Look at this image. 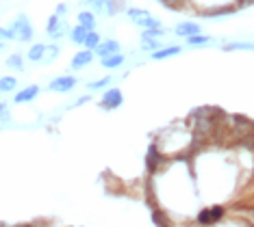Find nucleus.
Listing matches in <instances>:
<instances>
[{"instance_id":"b1692460","label":"nucleus","mask_w":254,"mask_h":227,"mask_svg":"<svg viewBox=\"0 0 254 227\" xmlns=\"http://www.w3.org/2000/svg\"><path fill=\"white\" fill-rule=\"evenodd\" d=\"M113 83V76H105V78L96 80V83H89L87 89L89 91H100V89H109V85Z\"/></svg>"},{"instance_id":"423d86ee","label":"nucleus","mask_w":254,"mask_h":227,"mask_svg":"<svg viewBox=\"0 0 254 227\" xmlns=\"http://www.w3.org/2000/svg\"><path fill=\"white\" fill-rule=\"evenodd\" d=\"M76 85H78V78H74V76H57V78L50 80L46 89L55 91V93H67V91H72Z\"/></svg>"},{"instance_id":"393cba45","label":"nucleus","mask_w":254,"mask_h":227,"mask_svg":"<svg viewBox=\"0 0 254 227\" xmlns=\"http://www.w3.org/2000/svg\"><path fill=\"white\" fill-rule=\"evenodd\" d=\"M226 52H233V50H250L254 52V44L252 42H233V44H226L224 45Z\"/></svg>"},{"instance_id":"9b49d317","label":"nucleus","mask_w":254,"mask_h":227,"mask_svg":"<svg viewBox=\"0 0 254 227\" xmlns=\"http://www.w3.org/2000/svg\"><path fill=\"white\" fill-rule=\"evenodd\" d=\"M200 33V26L195 22H181V24L174 26V35L176 37H191V35H198Z\"/></svg>"},{"instance_id":"5701e85b","label":"nucleus","mask_w":254,"mask_h":227,"mask_svg":"<svg viewBox=\"0 0 254 227\" xmlns=\"http://www.w3.org/2000/svg\"><path fill=\"white\" fill-rule=\"evenodd\" d=\"M61 54V48L57 44H50V45H46V54H44V61L42 63H53L57 56Z\"/></svg>"},{"instance_id":"bb28decb","label":"nucleus","mask_w":254,"mask_h":227,"mask_svg":"<svg viewBox=\"0 0 254 227\" xmlns=\"http://www.w3.org/2000/svg\"><path fill=\"white\" fill-rule=\"evenodd\" d=\"M87 102H91V95H83V97H78V100H76V106H80V104H87Z\"/></svg>"},{"instance_id":"a878e982","label":"nucleus","mask_w":254,"mask_h":227,"mask_svg":"<svg viewBox=\"0 0 254 227\" xmlns=\"http://www.w3.org/2000/svg\"><path fill=\"white\" fill-rule=\"evenodd\" d=\"M55 13L59 15V17H63V15L67 13V4H65V2H59V4H57V11H55Z\"/></svg>"},{"instance_id":"0eeeda50","label":"nucleus","mask_w":254,"mask_h":227,"mask_svg":"<svg viewBox=\"0 0 254 227\" xmlns=\"http://www.w3.org/2000/svg\"><path fill=\"white\" fill-rule=\"evenodd\" d=\"M163 162H165V156L161 154V147L157 143H152L148 147V154H146V165H148V171L150 173H157L161 171V167H163Z\"/></svg>"},{"instance_id":"f03ea898","label":"nucleus","mask_w":254,"mask_h":227,"mask_svg":"<svg viewBox=\"0 0 254 227\" xmlns=\"http://www.w3.org/2000/svg\"><path fill=\"white\" fill-rule=\"evenodd\" d=\"M9 31L13 33V39L15 42H33V35H35V31H33V24L31 20H28L26 13H18L15 15V20L9 24Z\"/></svg>"},{"instance_id":"1a4fd4ad","label":"nucleus","mask_w":254,"mask_h":227,"mask_svg":"<svg viewBox=\"0 0 254 227\" xmlns=\"http://www.w3.org/2000/svg\"><path fill=\"white\" fill-rule=\"evenodd\" d=\"M115 52H120V42H115V39H102V42L98 44V48L94 50V54L105 59V56H111Z\"/></svg>"},{"instance_id":"20e7f679","label":"nucleus","mask_w":254,"mask_h":227,"mask_svg":"<svg viewBox=\"0 0 254 227\" xmlns=\"http://www.w3.org/2000/svg\"><path fill=\"white\" fill-rule=\"evenodd\" d=\"M124 104V93L118 89V87H109V89L102 91V97L98 102V106L102 110H115Z\"/></svg>"},{"instance_id":"dca6fc26","label":"nucleus","mask_w":254,"mask_h":227,"mask_svg":"<svg viewBox=\"0 0 254 227\" xmlns=\"http://www.w3.org/2000/svg\"><path fill=\"white\" fill-rule=\"evenodd\" d=\"M124 61H126V56L122 54V52H115V54H111V56H105L100 63H102V67H107V69H118V67L124 65Z\"/></svg>"},{"instance_id":"6e6552de","label":"nucleus","mask_w":254,"mask_h":227,"mask_svg":"<svg viewBox=\"0 0 254 227\" xmlns=\"http://www.w3.org/2000/svg\"><path fill=\"white\" fill-rule=\"evenodd\" d=\"M94 56H96V54H94V50H87V48L80 50V52H76V54L72 56V61H70V69H72V72L85 69L91 61H94Z\"/></svg>"},{"instance_id":"4be33fe9","label":"nucleus","mask_w":254,"mask_h":227,"mask_svg":"<svg viewBox=\"0 0 254 227\" xmlns=\"http://www.w3.org/2000/svg\"><path fill=\"white\" fill-rule=\"evenodd\" d=\"M159 48H163L161 39H150V37H143V39H141V45H139L141 52H150V54H152V52L159 50Z\"/></svg>"},{"instance_id":"a211bd4d","label":"nucleus","mask_w":254,"mask_h":227,"mask_svg":"<svg viewBox=\"0 0 254 227\" xmlns=\"http://www.w3.org/2000/svg\"><path fill=\"white\" fill-rule=\"evenodd\" d=\"M4 65H7L9 69H15V72H24V56L22 54H9L7 61H4Z\"/></svg>"},{"instance_id":"39448f33","label":"nucleus","mask_w":254,"mask_h":227,"mask_svg":"<svg viewBox=\"0 0 254 227\" xmlns=\"http://www.w3.org/2000/svg\"><path fill=\"white\" fill-rule=\"evenodd\" d=\"M46 33L50 35V39L59 42V39H63L65 35H70V31H67V22H63L59 15L53 13L48 17V22H46Z\"/></svg>"},{"instance_id":"aec40b11","label":"nucleus","mask_w":254,"mask_h":227,"mask_svg":"<svg viewBox=\"0 0 254 227\" xmlns=\"http://www.w3.org/2000/svg\"><path fill=\"white\" fill-rule=\"evenodd\" d=\"M85 35H87V28L80 26V24H76L74 28H70V39H72V44H74V45H83Z\"/></svg>"},{"instance_id":"cd10ccee","label":"nucleus","mask_w":254,"mask_h":227,"mask_svg":"<svg viewBox=\"0 0 254 227\" xmlns=\"http://www.w3.org/2000/svg\"><path fill=\"white\" fill-rule=\"evenodd\" d=\"M4 110H7V104H4V102H0V115H2Z\"/></svg>"},{"instance_id":"412c9836","label":"nucleus","mask_w":254,"mask_h":227,"mask_svg":"<svg viewBox=\"0 0 254 227\" xmlns=\"http://www.w3.org/2000/svg\"><path fill=\"white\" fill-rule=\"evenodd\" d=\"M18 87V78L15 76H2L0 78V93H11Z\"/></svg>"},{"instance_id":"7ed1b4c3","label":"nucleus","mask_w":254,"mask_h":227,"mask_svg":"<svg viewBox=\"0 0 254 227\" xmlns=\"http://www.w3.org/2000/svg\"><path fill=\"white\" fill-rule=\"evenodd\" d=\"M226 219V208L224 206H209V208H202L195 217V223L200 227H211V225H217Z\"/></svg>"},{"instance_id":"ddd939ff","label":"nucleus","mask_w":254,"mask_h":227,"mask_svg":"<svg viewBox=\"0 0 254 227\" xmlns=\"http://www.w3.org/2000/svg\"><path fill=\"white\" fill-rule=\"evenodd\" d=\"M183 48L181 45H167V48H159V50H154L152 54V61H163V59H170V56H176V54H181Z\"/></svg>"},{"instance_id":"4468645a","label":"nucleus","mask_w":254,"mask_h":227,"mask_svg":"<svg viewBox=\"0 0 254 227\" xmlns=\"http://www.w3.org/2000/svg\"><path fill=\"white\" fill-rule=\"evenodd\" d=\"M76 20H78V24L80 26H85L87 31H96V13L94 11H80V13L76 15Z\"/></svg>"},{"instance_id":"f8f14e48","label":"nucleus","mask_w":254,"mask_h":227,"mask_svg":"<svg viewBox=\"0 0 254 227\" xmlns=\"http://www.w3.org/2000/svg\"><path fill=\"white\" fill-rule=\"evenodd\" d=\"M126 9H128V7H126V0H109L100 15H105V17H115V15L120 13V11H126Z\"/></svg>"},{"instance_id":"6ab92c4d","label":"nucleus","mask_w":254,"mask_h":227,"mask_svg":"<svg viewBox=\"0 0 254 227\" xmlns=\"http://www.w3.org/2000/svg\"><path fill=\"white\" fill-rule=\"evenodd\" d=\"M102 42V37H100V33L98 31H87V35H85V42H83V48H87V50H96L98 48V44Z\"/></svg>"},{"instance_id":"f3484780","label":"nucleus","mask_w":254,"mask_h":227,"mask_svg":"<svg viewBox=\"0 0 254 227\" xmlns=\"http://www.w3.org/2000/svg\"><path fill=\"white\" fill-rule=\"evenodd\" d=\"M213 42V39L209 37V35H191V37H187V45L189 48H204V45H209Z\"/></svg>"},{"instance_id":"9d476101","label":"nucleus","mask_w":254,"mask_h":227,"mask_svg":"<svg viewBox=\"0 0 254 227\" xmlns=\"http://www.w3.org/2000/svg\"><path fill=\"white\" fill-rule=\"evenodd\" d=\"M39 87L37 85H28V87H24V89H20L18 93L13 95V102L15 104H26V102H33L35 97L39 95Z\"/></svg>"},{"instance_id":"2eb2a0df","label":"nucleus","mask_w":254,"mask_h":227,"mask_svg":"<svg viewBox=\"0 0 254 227\" xmlns=\"http://www.w3.org/2000/svg\"><path fill=\"white\" fill-rule=\"evenodd\" d=\"M44 54H46V44H33L26 52V59L31 63H42L44 61Z\"/></svg>"},{"instance_id":"f257e3e1","label":"nucleus","mask_w":254,"mask_h":227,"mask_svg":"<svg viewBox=\"0 0 254 227\" xmlns=\"http://www.w3.org/2000/svg\"><path fill=\"white\" fill-rule=\"evenodd\" d=\"M126 17L132 22L135 26L143 28V31H148V28H163V22L159 20V17H154L150 11L146 9H135V7H128L126 9Z\"/></svg>"},{"instance_id":"c85d7f7f","label":"nucleus","mask_w":254,"mask_h":227,"mask_svg":"<svg viewBox=\"0 0 254 227\" xmlns=\"http://www.w3.org/2000/svg\"><path fill=\"white\" fill-rule=\"evenodd\" d=\"M0 42H2V39H0Z\"/></svg>"}]
</instances>
